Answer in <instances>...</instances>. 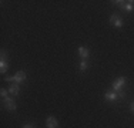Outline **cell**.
Wrapping results in <instances>:
<instances>
[{
  "label": "cell",
  "mask_w": 134,
  "mask_h": 128,
  "mask_svg": "<svg viewBox=\"0 0 134 128\" xmlns=\"http://www.w3.org/2000/svg\"><path fill=\"white\" fill-rule=\"evenodd\" d=\"M130 110H131V111H133V113H134V101L131 102V107H130Z\"/></svg>",
  "instance_id": "5bb4252c"
},
{
  "label": "cell",
  "mask_w": 134,
  "mask_h": 128,
  "mask_svg": "<svg viewBox=\"0 0 134 128\" xmlns=\"http://www.w3.org/2000/svg\"><path fill=\"white\" fill-rule=\"evenodd\" d=\"M110 23H111V26H113L114 28H121V27L124 26L123 19H120L117 14H111V17H110Z\"/></svg>",
  "instance_id": "3957f363"
},
{
  "label": "cell",
  "mask_w": 134,
  "mask_h": 128,
  "mask_svg": "<svg viewBox=\"0 0 134 128\" xmlns=\"http://www.w3.org/2000/svg\"><path fill=\"white\" fill-rule=\"evenodd\" d=\"M23 128H34L33 125H31V124H26V125H24Z\"/></svg>",
  "instance_id": "4fadbf2b"
},
{
  "label": "cell",
  "mask_w": 134,
  "mask_h": 128,
  "mask_svg": "<svg viewBox=\"0 0 134 128\" xmlns=\"http://www.w3.org/2000/svg\"><path fill=\"white\" fill-rule=\"evenodd\" d=\"M123 10H126V11H131L134 10V0H130V2H124V4H123Z\"/></svg>",
  "instance_id": "30bf717a"
},
{
  "label": "cell",
  "mask_w": 134,
  "mask_h": 128,
  "mask_svg": "<svg viewBox=\"0 0 134 128\" xmlns=\"http://www.w3.org/2000/svg\"><path fill=\"white\" fill-rule=\"evenodd\" d=\"M9 92L13 95H17L19 92H20V84H17V83H14V84H12L10 87H9Z\"/></svg>",
  "instance_id": "ba28073f"
},
{
  "label": "cell",
  "mask_w": 134,
  "mask_h": 128,
  "mask_svg": "<svg viewBox=\"0 0 134 128\" xmlns=\"http://www.w3.org/2000/svg\"><path fill=\"white\" fill-rule=\"evenodd\" d=\"M90 67V63H88V60H80V64H79V70H80L81 73H84L86 70Z\"/></svg>",
  "instance_id": "9c48e42d"
},
{
  "label": "cell",
  "mask_w": 134,
  "mask_h": 128,
  "mask_svg": "<svg viewBox=\"0 0 134 128\" xmlns=\"http://www.w3.org/2000/svg\"><path fill=\"white\" fill-rule=\"evenodd\" d=\"M0 94H2V98L4 100V98H7V97H9V94H10V92H9L6 88H2V90H0Z\"/></svg>",
  "instance_id": "7c38bea8"
},
{
  "label": "cell",
  "mask_w": 134,
  "mask_h": 128,
  "mask_svg": "<svg viewBox=\"0 0 134 128\" xmlns=\"http://www.w3.org/2000/svg\"><path fill=\"white\" fill-rule=\"evenodd\" d=\"M4 80H6L7 83L14 81V83H17V84H21V83L26 81V73H24V71H17L14 75H12V77H6Z\"/></svg>",
  "instance_id": "6da1fadb"
},
{
  "label": "cell",
  "mask_w": 134,
  "mask_h": 128,
  "mask_svg": "<svg viewBox=\"0 0 134 128\" xmlns=\"http://www.w3.org/2000/svg\"><path fill=\"white\" fill-rule=\"evenodd\" d=\"M46 125H47V128H57L59 127V121H57L56 117L49 115V117L46 118Z\"/></svg>",
  "instance_id": "8992f818"
},
{
  "label": "cell",
  "mask_w": 134,
  "mask_h": 128,
  "mask_svg": "<svg viewBox=\"0 0 134 128\" xmlns=\"http://www.w3.org/2000/svg\"><path fill=\"white\" fill-rule=\"evenodd\" d=\"M7 70H9V61H0V73L4 74Z\"/></svg>",
  "instance_id": "8fae6325"
},
{
  "label": "cell",
  "mask_w": 134,
  "mask_h": 128,
  "mask_svg": "<svg viewBox=\"0 0 134 128\" xmlns=\"http://www.w3.org/2000/svg\"><path fill=\"white\" fill-rule=\"evenodd\" d=\"M77 51H79V56H80L81 60H87L90 57V49H87L86 46H80L77 49Z\"/></svg>",
  "instance_id": "5b68a950"
},
{
  "label": "cell",
  "mask_w": 134,
  "mask_h": 128,
  "mask_svg": "<svg viewBox=\"0 0 134 128\" xmlns=\"http://www.w3.org/2000/svg\"><path fill=\"white\" fill-rule=\"evenodd\" d=\"M126 81H127L126 77H119L117 80H114V83L111 84V88H113V91H116V92L123 91L124 85H126Z\"/></svg>",
  "instance_id": "7a4b0ae2"
},
{
  "label": "cell",
  "mask_w": 134,
  "mask_h": 128,
  "mask_svg": "<svg viewBox=\"0 0 134 128\" xmlns=\"http://www.w3.org/2000/svg\"><path fill=\"white\" fill-rule=\"evenodd\" d=\"M3 104H4V108L9 111H14L16 110V101L12 97H7L3 100Z\"/></svg>",
  "instance_id": "277c9868"
},
{
  "label": "cell",
  "mask_w": 134,
  "mask_h": 128,
  "mask_svg": "<svg viewBox=\"0 0 134 128\" xmlns=\"http://www.w3.org/2000/svg\"><path fill=\"white\" fill-rule=\"evenodd\" d=\"M104 98H106L107 101H116L117 98H119V92L113 91V90H107V91L104 92Z\"/></svg>",
  "instance_id": "52a82bcc"
}]
</instances>
